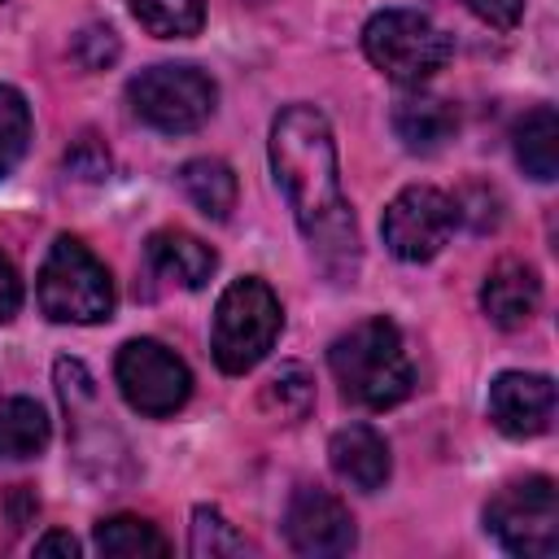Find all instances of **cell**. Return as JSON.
<instances>
[{
  "instance_id": "cell-1",
  "label": "cell",
  "mask_w": 559,
  "mask_h": 559,
  "mask_svg": "<svg viewBox=\"0 0 559 559\" xmlns=\"http://www.w3.org/2000/svg\"><path fill=\"white\" fill-rule=\"evenodd\" d=\"M266 153H271L275 183H280L314 262L323 266L328 280L349 284L362 262V240H358V223H354L345 188H341L336 140H332L328 118L301 100L284 105L271 122Z\"/></svg>"
},
{
  "instance_id": "cell-2",
  "label": "cell",
  "mask_w": 559,
  "mask_h": 559,
  "mask_svg": "<svg viewBox=\"0 0 559 559\" xmlns=\"http://www.w3.org/2000/svg\"><path fill=\"white\" fill-rule=\"evenodd\" d=\"M328 367H332L341 393L354 406H367V411L397 406L411 393V384H415L402 332L384 314L362 319L349 332H341L332 341V349H328Z\"/></svg>"
},
{
  "instance_id": "cell-3",
  "label": "cell",
  "mask_w": 559,
  "mask_h": 559,
  "mask_svg": "<svg viewBox=\"0 0 559 559\" xmlns=\"http://www.w3.org/2000/svg\"><path fill=\"white\" fill-rule=\"evenodd\" d=\"M280 328H284V306L271 293V284L258 275L231 280L218 293L214 328H210V354H214L218 371H227V376L253 371L271 354Z\"/></svg>"
},
{
  "instance_id": "cell-4",
  "label": "cell",
  "mask_w": 559,
  "mask_h": 559,
  "mask_svg": "<svg viewBox=\"0 0 559 559\" xmlns=\"http://www.w3.org/2000/svg\"><path fill=\"white\" fill-rule=\"evenodd\" d=\"M35 297L52 323H105L118 306L109 266L74 236L52 240L35 280Z\"/></svg>"
},
{
  "instance_id": "cell-5",
  "label": "cell",
  "mask_w": 559,
  "mask_h": 559,
  "mask_svg": "<svg viewBox=\"0 0 559 559\" xmlns=\"http://www.w3.org/2000/svg\"><path fill=\"white\" fill-rule=\"evenodd\" d=\"M362 52L367 61L389 74L402 87L428 83L454 52L450 35L419 9H380L362 26Z\"/></svg>"
},
{
  "instance_id": "cell-6",
  "label": "cell",
  "mask_w": 559,
  "mask_h": 559,
  "mask_svg": "<svg viewBox=\"0 0 559 559\" xmlns=\"http://www.w3.org/2000/svg\"><path fill=\"white\" fill-rule=\"evenodd\" d=\"M485 528L507 555L550 559L559 550V493L550 476H524L502 485L485 502Z\"/></svg>"
},
{
  "instance_id": "cell-7",
  "label": "cell",
  "mask_w": 559,
  "mask_h": 559,
  "mask_svg": "<svg viewBox=\"0 0 559 559\" xmlns=\"http://www.w3.org/2000/svg\"><path fill=\"white\" fill-rule=\"evenodd\" d=\"M127 100H131V114L153 127V131H166V135H188L197 131L210 114H214V79L201 74L197 66H148L140 70L131 83H127Z\"/></svg>"
},
{
  "instance_id": "cell-8",
  "label": "cell",
  "mask_w": 559,
  "mask_h": 559,
  "mask_svg": "<svg viewBox=\"0 0 559 559\" xmlns=\"http://www.w3.org/2000/svg\"><path fill=\"white\" fill-rule=\"evenodd\" d=\"M114 380H118L127 406L148 415V419H166L192 397L188 362L175 349H166L162 341H153V336H135V341H127L118 349Z\"/></svg>"
},
{
  "instance_id": "cell-9",
  "label": "cell",
  "mask_w": 559,
  "mask_h": 559,
  "mask_svg": "<svg viewBox=\"0 0 559 559\" xmlns=\"http://www.w3.org/2000/svg\"><path fill=\"white\" fill-rule=\"evenodd\" d=\"M454 223H459L454 218V201L441 188L411 183V188H402L384 205L380 236H384V245H389L393 258H402V262H428L450 240Z\"/></svg>"
},
{
  "instance_id": "cell-10",
  "label": "cell",
  "mask_w": 559,
  "mask_h": 559,
  "mask_svg": "<svg viewBox=\"0 0 559 559\" xmlns=\"http://www.w3.org/2000/svg\"><path fill=\"white\" fill-rule=\"evenodd\" d=\"M284 537L297 555H310V559H332V555H349L354 542H358V528H354V515L341 498H332L328 489L319 485H301L293 489L288 498V511H284Z\"/></svg>"
},
{
  "instance_id": "cell-11",
  "label": "cell",
  "mask_w": 559,
  "mask_h": 559,
  "mask_svg": "<svg viewBox=\"0 0 559 559\" xmlns=\"http://www.w3.org/2000/svg\"><path fill=\"white\" fill-rule=\"evenodd\" d=\"M489 419L515 441L542 437L555 419V380L542 371H502L489 384Z\"/></svg>"
},
{
  "instance_id": "cell-12",
  "label": "cell",
  "mask_w": 559,
  "mask_h": 559,
  "mask_svg": "<svg viewBox=\"0 0 559 559\" xmlns=\"http://www.w3.org/2000/svg\"><path fill=\"white\" fill-rule=\"evenodd\" d=\"M480 310L489 314L493 328L520 332L542 310V275H537V266H528L520 258H502L498 266H489L485 284H480Z\"/></svg>"
},
{
  "instance_id": "cell-13",
  "label": "cell",
  "mask_w": 559,
  "mask_h": 559,
  "mask_svg": "<svg viewBox=\"0 0 559 559\" xmlns=\"http://www.w3.org/2000/svg\"><path fill=\"white\" fill-rule=\"evenodd\" d=\"M328 463L332 472L362 489V493H376L384 489L389 472H393V459H389V441L371 428V424H349V428H336L332 441H328Z\"/></svg>"
},
{
  "instance_id": "cell-14",
  "label": "cell",
  "mask_w": 559,
  "mask_h": 559,
  "mask_svg": "<svg viewBox=\"0 0 559 559\" xmlns=\"http://www.w3.org/2000/svg\"><path fill=\"white\" fill-rule=\"evenodd\" d=\"M144 258L162 280H170L179 288H201L218 266V253L205 240H197L192 231H179V227L153 231L148 245H144Z\"/></svg>"
},
{
  "instance_id": "cell-15",
  "label": "cell",
  "mask_w": 559,
  "mask_h": 559,
  "mask_svg": "<svg viewBox=\"0 0 559 559\" xmlns=\"http://www.w3.org/2000/svg\"><path fill=\"white\" fill-rule=\"evenodd\" d=\"M393 131L411 153H437L459 131V114L441 96H402L393 105Z\"/></svg>"
},
{
  "instance_id": "cell-16",
  "label": "cell",
  "mask_w": 559,
  "mask_h": 559,
  "mask_svg": "<svg viewBox=\"0 0 559 559\" xmlns=\"http://www.w3.org/2000/svg\"><path fill=\"white\" fill-rule=\"evenodd\" d=\"M515 162L537 183L559 175V114L550 105H537L515 122Z\"/></svg>"
},
{
  "instance_id": "cell-17",
  "label": "cell",
  "mask_w": 559,
  "mask_h": 559,
  "mask_svg": "<svg viewBox=\"0 0 559 559\" xmlns=\"http://www.w3.org/2000/svg\"><path fill=\"white\" fill-rule=\"evenodd\" d=\"M179 188L214 223H227L231 210H236V175L218 157H192V162H183L179 166Z\"/></svg>"
},
{
  "instance_id": "cell-18",
  "label": "cell",
  "mask_w": 559,
  "mask_h": 559,
  "mask_svg": "<svg viewBox=\"0 0 559 559\" xmlns=\"http://www.w3.org/2000/svg\"><path fill=\"white\" fill-rule=\"evenodd\" d=\"M52 428L35 397H0V459H35Z\"/></svg>"
},
{
  "instance_id": "cell-19",
  "label": "cell",
  "mask_w": 559,
  "mask_h": 559,
  "mask_svg": "<svg viewBox=\"0 0 559 559\" xmlns=\"http://www.w3.org/2000/svg\"><path fill=\"white\" fill-rule=\"evenodd\" d=\"M92 542L109 559H144V555L162 559V555H170V542L148 520H140V515H109V520H100Z\"/></svg>"
},
{
  "instance_id": "cell-20",
  "label": "cell",
  "mask_w": 559,
  "mask_h": 559,
  "mask_svg": "<svg viewBox=\"0 0 559 559\" xmlns=\"http://www.w3.org/2000/svg\"><path fill=\"white\" fill-rule=\"evenodd\" d=\"M127 9L157 39H188L205 22V0H127Z\"/></svg>"
},
{
  "instance_id": "cell-21",
  "label": "cell",
  "mask_w": 559,
  "mask_h": 559,
  "mask_svg": "<svg viewBox=\"0 0 559 559\" xmlns=\"http://www.w3.org/2000/svg\"><path fill=\"white\" fill-rule=\"evenodd\" d=\"M262 406L284 424H297L314 406V376L301 362H280V371L262 384Z\"/></svg>"
},
{
  "instance_id": "cell-22",
  "label": "cell",
  "mask_w": 559,
  "mask_h": 559,
  "mask_svg": "<svg viewBox=\"0 0 559 559\" xmlns=\"http://www.w3.org/2000/svg\"><path fill=\"white\" fill-rule=\"evenodd\" d=\"M31 144V105L13 83H0V179L17 170Z\"/></svg>"
},
{
  "instance_id": "cell-23",
  "label": "cell",
  "mask_w": 559,
  "mask_h": 559,
  "mask_svg": "<svg viewBox=\"0 0 559 559\" xmlns=\"http://www.w3.org/2000/svg\"><path fill=\"white\" fill-rule=\"evenodd\" d=\"M188 550H192L197 559H236V555H249L253 546L223 520V511H214V507H197V511H192Z\"/></svg>"
},
{
  "instance_id": "cell-24",
  "label": "cell",
  "mask_w": 559,
  "mask_h": 559,
  "mask_svg": "<svg viewBox=\"0 0 559 559\" xmlns=\"http://www.w3.org/2000/svg\"><path fill=\"white\" fill-rule=\"evenodd\" d=\"M74 57H79V66H87V70H105V66L118 57V35H114L109 26H83V31L74 35Z\"/></svg>"
},
{
  "instance_id": "cell-25",
  "label": "cell",
  "mask_w": 559,
  "mask_h": 559,
  "mask_svg": "<svg viewBox=\"0 0 559 559\" xmlns=\"http://www.w3.org/2000/svg\"><path fill=\"white\" fill-rule=\"evenodd\" d=\"M66 170H74L79 179H105L109 175V153L96 135H79L74 148L66 153Z\"/></svg>"
},
{
  "instance_id": "cell-26",
  "label": "cell",
  "mask_w": 559,
  "mask_h": 559,
  "mask_svg": "<svg viewBox=\"0 0 559 559\" xmlns=\"http://www.w3.org/2000/svg\"><path fill=\"white\" fill-rule=\"evenodd\" d=\"M485 26H493V31H511L515 22H520V13H524V0H463Z\"/></svg>"
},
{
  "instance_id": "cell-27",
  "label": "cell",
  "mask_w": 559,
  "mask_h": 559,
  "mask_svg": "<svg viewBox=\"0 0 559 559\" xmlns=\"http://www.w3.org/2000/svg\"><path fill=\"white\" fill-rule=\"evenodd\" d=\"M17 306H22V280H17L13 262L0 253V323H9L17 314Z\"/></svg>"
},
{
  "instance_id": "cell-28",
  "label": "cell",
  "mask_w": 559,
  "mask_h": 559,
  "mask_svg": "<svg viewBox=\"0 0 559 559\" xmlns=\"http://www.w3.org/2000/svg\"><path fill=\"white\" fill-rule=\"evenodd\" d=\"M35 555H66V559H74V555H79V542H74L70 533L52 528V533H44V537L35 542Z\"/></svg>"
}]
</instances>
